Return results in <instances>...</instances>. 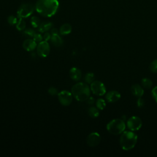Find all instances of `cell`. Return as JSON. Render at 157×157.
Listing matches in <instances>:
<instances>
[{
	"mask_svg": "<svg viewBox=\"0 0 157 157\" xmlns=\"http://www.w3.org/2000/svg\"><path fill=\"white\" fill-rule=\"evenodd\" d=\"M59 7L58 0H37L35 9L43 17H50L54 15Z\"/></svg>",
	"mask_w": 157,
	"mask_h": 157,
	"instance_id": "obj_1",
	"label": "cell"
},
{
	"mask_svg": "<svg viewBox=\"0 0 157 157\" xmlns=\"http://www.w3.org/2000/svg\"><path fill=\"white\" fill-rule=\"evenodd\" d=\"M71 93L75 99L80 102H83L90 97V88L86 83L79 82L72 86Z\"/></svg>",
	"mask_w": 157,
	"mask_h": 157,
	"instance_id": "obj_2",
	"label": "cell"
},
{
	"mask_svg": "<svg viewBox=\"0 0 157 157\" xmlns=\"http://www.w3.org/2000/svg\"><path fill=\"white\" fill-rule=\"evenodd\" d=\"M137 136L131 131H124L122 133L120 139V144L124 150H129L133 148L136 145Z\"/></svg>",
	"mask_w": 157,
	"mask_h": 157,
	"instance_id": "obj_3",
	"label": "cell"
},
{
	"mask_svg": "<svg viewBox=\"0 0 157 157\" xmlns=\"http://www.w3.org/2000/svg\"><path fill=\"white\" fill-rule=\"evenodd\" d=\"M126 127L124 121L121 119L117 118L111 120L106 126L107 130L112 134L118 135L123 132Z\"/></svg>",
	"mask_w": 157,
	"mask_h": 157,
	"instance_id": "obj_4",
	"label": "cell"
},
{
	"mask_svg": "<svg viewBox=\"0 0 157 157\" xmlns=\"http://www.w3.org/2000/svg\"><path fill=\"white\" fill-rule=\"evenodd\" d=\"M35 10V6L31 3H23L17 10V16L18 18H27L29 17Z\"/></svg>",
	"mask_w": 157,
	"mask_h": 157,
	"instance_id": "obj_5",
	"label": "cell"
},
{
	"mask_svg": "<svg viewBox=\"0 0 157 157\" xmlns=\"http://www.w3.org/2000/svg\"><path fill=\"white\" fill-rule=\"evenodd\" d=\"M92 93L97 96H102L106 93V88L104 84L99 80H94L90 86Z\"/></svg>",
	"mask_w": 157,
	"mask_h": 157,
	"instance_id": "obj_6",
	"label": "cell"
},
{
	"mask_svg": "<svg viewBox=\"0 0 157 157\" xmlns=\"http://www.w3.org/2000/svg\"><path fill=\"white\" fill-rule=\"evenodd\" d=\"M37 53L41 58L47 57L50 52V47L47 41H41L39 42L36 47Z\"/></svg>",
	"mask_w": 157,
	"mask_h": 157,
	"instance_id": "obj_7",
	"label": "cell"
},
{
	"mask_svg": "<svg viewBox=\"0 0 157 157\" xmlns=\"http://www.w3.org/2000/svg\"><path fill=\"white\" fill-rule=\"evenodd\" d=\"M72 93L67 90H63L58 93V97L60 104L64 106H67L70 105L72 101Z\"/></svg>",
	"mask_w": 157,
	"mask_h": 157,
	"instance_id": "obj_8",
	"label": "cell"
},
{
	"mask_svg": "<svg viewBox=\"0 0 157 157\" xmlns=\"http://www.w3.org/2000/svg\"><path fill=\"white\" fill-rule=\"evenodd\" d=\"M142 125L141 119L137 116H132L130 117L127 121L128 128L132 131L139 130Z\"/></svg>",
	"mask_w": 157,
	"mask_h": 157,
	"instance_id": "obj_9",
	"label": "cell"
},
{
	"mask_svg": "<svg viewBox=\"0 0 157 157\" xmlns=\"http://www.w3.org/2000/svg\"><path fill=\"white\" fill-rule=\"evenodd\" d=\"M101 142V136L99 134L96 132H93L90 133L87 138H86V142L87 144L91 147H94L97 146Z\"/></svg>",
	"mask_w": 157,
	"mask_h": 157,
	"instance_id": "obj_10",
	"label": "cell"
},
{
	"mask_svg": "<svg viewBox=\"0 0 157 157\" xmlns=\"http://www.w3.org/2000/svg\"><path fill=\"white\" fill-rule=\"evenodd\" d=\"M121 98L120 93L115 90L109 91L105 95V99L109 102H115L118 101Z\"/></svg>",
	"mask_w": 157,
	"mask_h": 157,
	"instance_id": "obj_11",
	"label": "cell"
},
{
	"mask_svg": "<svg viewBox=\"0 0 157 157\" xmlns=\"http://www.w3.org/2000/svg\"><path fill=\"white\" fill-rule=\"evenodd\" d=\"M23 47L26 51H33L37 47V42L34 39H27L23 42Z\"/></svg>",
	"mask_w": 157,
	"mask_h": 157,
	"instance_id": "obj_12",
	"label": "cell"
},
{
	"mask_svg": "<svg viewBox=\"0 0 157 157\" xmlns=\"http://www.w3.org/2000/svg\"><path fill=\"white\" fill-rule=\"evenodd\" d=\"M69 75H70V77L73 80L78 81L81 78L82 72H81V71L78 68L74 67L70 69Z\"/></svg>",
	"mask_w": 157,
	"mask_h": 157,
	"instance_id": "obj_13",
	"label": "cell"
},
{
	"mask_svg": "<svg viewBox=\"0 0 157 157\" xmlns=\"http://www.w3.org/2000/svg\"><path fill=\"white\" fill-rule=\"evenodd\" d=\"M131 93L133 95H134L136 97L140 98L141 96H142V95L144 94V90L142 88V86H140L138 84H134L131 86Z\"/></svg>",
	"mask_w": 157,
	"mask_h": 157,
	"instance_id": "obj_14",
	"label": "cell"
},
{
	"mask_svg": "<svg viewBox=\"0 0 157 157\" xmlns=\"http://www.w3.org/2000/svg\"><path fill=\"white\" fill-rule=\"evenodd\" d=\"M53 24L49 21H44L40 23L38 27V31L40 33H45L52 28Z\"/></svg>",
	"mask_w": 157,
	"mask_h": 157,
	"instance_id": "obj_15",
	"label": "cell"
},
{
	"mask_svg": "<svg viewBox=\"0 0 157 157\" xmlns=\"http://www.w3.org/2000/svg\"><path fill=\"white\" fill-rule=\"evenodd\" d=\"M72 31V27L69 23H64L59 28V33L61 35L69 34Z\"/></svg>",
	"mask_w": 157,
	"mask_h": 157,
	"instance_id": "obj_16",
	"label": "cell"
},
{
	"mask_svg": "<svg viewBox=\"0 0 157 157\" xmlns=\"http://www.w3.org/2000/svg\"><path fill=\"white\" fill-rule=\"evenodd\" d=\"M50 40L52 44L56 47H60L63 44V40L58 34L52 35Z\"/></svg>",
	"mask_w": 157,
	"mask_h": 157,
	"instance_id": "obj_17",
	"label": "cell"
},
{
	"mask_svg": "<svg viewBox=\"0 0 157 157\" xmlns=\"http://www.w3.org/2000/svg\"><path fill=\"white\" fill-rule=\"evenodd\" d=\"M141 83L145 89H150L153 86V82L148 78H143L141 80Z\"/></svg>",
	"mask_w": 157,
	"mask_h": 157,
	"instance_id": "obj_18",
	"label": "cell"
},
{
	"mask_svg": "<svg viewBox=\"0 0 157 157\" xmlns=\"http://www.w3.org/2000/svg\"><path fill=\"white\" fill-rule=\"evenodd\" d=\"M88 114L91 118H97L99 114L98 109L95 107H90L88 109Z\"/></svg>",
	"mask_w": 157,
	"mask_h": 157,
	"instance_id": "obj_19",
	"label": "cell"
},
{
	"mask_svg": "<svg viewBox=\"0 0 157 157\" xmlns=\"http://www.w3.org/2000/svg\"><path fill=\"white\" fill-rule=\"evenodd\" d=\"M26 28V22L22 18H19L17 24H16V28L18 31H23Z\"/></svg>",
	"mask_w": 157,
	"mask_h": 157,
	"instance_id": "obj_20",
	"label": "cell"
},
{
	"mask_svg": "<svg viewBox=\"0 0 157 157\" xmlns=\"http://www.w3.org/2000/svg\"><path fill=\"white\" fill-rule=\"evenodd\" d=\"M31 24L33 28H38L40 24V21L39 18L34 16L31 18Z\"/></svg>",
	"mask_w": 157,
	"mask_h": 157,
	"instance_id": "obj_21",
	"label": "cell"
},
{
	"mask_svg": "<svg viewBox=\"0 0 157 157\" xmlns=\"http://www.w3.org/2000/svg\"><path fill=\"white\" fill-rule=\"evenodd\" d=\"M94 74L92 72L87 73L85 76V81L87 83H91L94 80Z\"/></svg>",
	"mask_w": 157,
	"mask_h": 157,
	"instance_id": "obj_22",
	"label": "cell"
},
{
	"mask_svg": "<svg viewBox=\"0 0 157 157\" xmlns=\"http://www.w3.org/2000/svg\"><path fill=\"white\" fill-rule=\"evenodd\" d=\"M96 107L99 110H103L106 106L105 102L103 99H97L96 102Z\"/></svg>",
	"mask_w": 157,
	"mask_h": 157,
	"instance_id": "obj_23",
	"label": "cell"
},
{
	"mask_svg": "<svg viewBox=\"0 0 157 157\" xmlns=\"http://www.w3.org/2000/svg\"><path fill=\"white\" fill-rule=\"evenodd\" d=\"M150 70L153 73H157V59L151 61L150 64Z\"/></svg>",
	"mask_w": 157,
	"mask_h": 157,
	"instance_id": "obj_24",
	"label": "cell"
},
{
	"mask_svg": "<svg viewBox=\"0 0 157 157\" xmlns=\"http://www.w3.org/2000/svg\"><path fill=\"white\" fill-rule=\"evenodd\" d=\"M23 34L27 37H33L34 35L36 34V31L31 28H28L23 31Z\"/></svg>",
	"mask_w": 157,
	"mask_h": 157,
	"instance_id": "obj_25",
	"label": "cell"
},
{
	"mask_svg": "<svg viewBox=\"0 0 157 157\" xmlns=\"http://www.w3.org/2000/svg\"><path fill=\"white\" fill-rule=\"evenodd\" d=\"M7 21H8V23H9L10 25H13L17 24L18 20H17V18L15 17H14V16H13V15H10V16H9V17H8V18H7Z\"/></svg>",
	"mask_w": 157,
	"mask_h": 157,
	"instance_id": "obj_26",
	"label": "cell"
},
{
	"mask_svg": "<svg viewBox=\"0 0 157 157\" xmlns=\"http://www.w3.org/2000/svg\"><path fill=\"white\" fill-rule=\"evenodd\" d=\"M33 39L36 42H40L42 41L43 39V36L40 34V33H36L34 36H33Z\"/></svg>",
	"mask_w": 157,
	"mask_h": 157,
	"instance_id": "obj_27",
	"label": "cell"
},
{
	"mask_svg": "<svg viewBox=\"0 0 157 157\" xmlns=\"http://www.w3.org/2000/svg\"><path fill=\"white\" fill-rule=\"evenodd\" d=\"M48 93L52 95V96H55L56 94H58V90L56 89V88L55 87H50L48 90Z\"/></svg>",
	"mask_w": 157,
	"mask_h": 157,
	"instance_id": "obj_28",
	"label": "cell"
},
{
	"mask_svg": "<svg viewBox=\"0 0 157 157\" xmlns=\"http://www.w3.org/2000/svg\"><path fill=\"white\" fill-rule=\"evenodd\" d=\"M144 104H145V102H144V100L141 98V97L139 98V99H137V107H139V108H141V107H143L144 106Z\"/></svg>",
	"mask_w": 157,
	"mask_h": 157,
	"instance_id": "obj_29",
	"label": "cell"
},
{
	"mask_svg": "<svg viewBox=\"0 0 157 157\" xmlns=\"http://www.w3.org/2000/svg\"><path fill=\"white\" fill-rule=\"evenodd\" d=\"M151 94L155 102L157 103V86L154 87L151 90Z\"/></svg>",
	"mask_w": 157,
	"mask_h": 157,
	"instance_id": "obj_30",
	"label": "cell"
},
{
	"mask_svg": "<svg viewBox=\"0 0 157 157\" xmlns=\"http://www.w3.org/2000/svg\"><path fill=\"white\" fill-rule=\"evenodd\" d=\"M51 36H52V35L50 34V33H49L48 32H45L43 36V39H44V40L48 41L51 39Z\"/></svg>",
	"mask_w": 157,
	"mask_h": 157,
	"instance_id": "obj_31",
	"label": "cell"
},
{
	"mask_svg": "<svg viewBox=\"0 0 157 157\" xmlns=\"http://www.w3.org/2000/svg\"><path fill=\"white\" fill-rule=\"evenodd\" d=\"M86 101L88 104H93L94 102V99L93 97H89Z\"/></svg>",
	"mask_w": 157,
	"mask_h": 157,
	"instance_id": "obj_32",
	"label": "cell"
},
{
	"mask_svg": "<svg viewBox=\"0 0 157 157\" xmlns=\"http://www.w3.org/2000/svg\"><path fill=\"white\" fill-rule=\"evenodd\" d=\"M59 33V31H58V29H56V28H52V29H51V34H52V35L58 34Z\"/></svg>",
	"mask_w": 157,
	"mask_h": 157,
	"instance_id": "obj_33",
	"label": "cell"
}]
</instances>
